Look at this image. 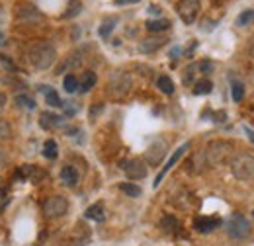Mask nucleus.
I'll use <instances>...</instances> for the list:
<instances>
[{"mask_svg": "<svg viewBox=\"0 0 254 246\" xmlns=\"http://www.w3.org/2000/svg\"><path fill=\"white\" fill-rule=\"evenodd\" d=\"M2 45H6V35L0 31V47H2Z\"/></svg>", "mask_w": 254, "mask_h": 246, "instance_id": "obj_41", "label": "nucleus"}, {"mask_svg": "<svg viewBox=\"0 0 254 246\" xmlns=\"http://www.w3.org/2000/svg\"><path fill=\"white\" fill-rule=\"evenodd\" d=\"M43 156L49 158V160H55L59 156V147H57V143L53 139H49V141L43 143Z\"/></svg>", "mask_w": 254, "mask_h": 246, "instance_id": "obj_21", "label": "nucleus"}, {"mask_svg": "<svg viewBox=\"0 0 254 246\" xmlns=\"http://www.w3.org/2000/svg\"><path fill=\"white\" fill-rule=\"evenodd\" d=\"M166 149H168V145H166V141H162V139H157L149 149H147V160H149V164L151 166H157L160 160L164 158V154H166Z\"/></svg>", "mask_w": 254, "mask_h": 246, "instance_id": "obj_10", "label": "nucleus"}, {"mask_svg": "<svg viewBox=\"0 0 254 246\" xmlns=\"http://www.w3.org/2000/svg\"><path fill=\"white\" fill-rule=\"evenodd\" d=\"M57 59V51L47 41H37L28 49V61L35 70H47Z\"/></svg>", "mask_w": 254, "mask_h": 246, "instance_id": "obj_1", "label": "nucleus"}, {"mask_svg": "<svg viewBox=\"0 0 254 246\" xmlns=\"http://www.w3.org/2000/svg\"><path fill=\"white\" fill-rule=\"evenodd\" d=\"M231 96L235 102H241L245 98V84L241 80H233L231 82Z\"/></svg>", "mask_w": 254, "mask_h": 246, "instance_id": "obj_24", "label": "nucleus"}, {"mask_svg": "<svg viewBox=\"0 0 254 246\" xmlns=\"http://www.w3.org/2000/svg\"><path fill=\"white\" fill-rule=\"evenodd\" d=\"M8 203H10V193H8V189H2L0 187V213L6 209Z\"/></svg>", "mask_w": 254, "mask_h": 246, "instance_id": "obj_31", "label": "nucleus"}, {"mask_svg": "<svg viewBox=\"0 0 254 246\" xmlns=\"http://www.w3.org/2000/svg\"><path fill=\"white\" fill-rule=\"evenodd\" d=\"M178 219L174 215H164L160 219V229L162 231H166V233H176L178 231Z\"/></svg>", "mask_w": 254, "mask_h": 246, "instance_id": "obj_19", "label": "nucleus"}, {"mask_svg": "<svg viewBox=\"0 0 254 246\" xmlns=\"http://www.w3.org/2000/svg\"><path fill=\"white\" fill-rule=\"evenodd\" d=\"M199 8H201L199 0H180L178 6H176L178 16L182 18L184 24H193L195 22V18L199 14Z\"/></svg>", "mask_w": 254, "mask_h": 246, "instance_id": "obj_7", "label": "nucleus"}, {"mask_svg": "<svg viewBox=\"0 0 254 246\" xmlns=\"http://www.w3.org/2000/svg\"><path fill=\"white\" fill-rule=\"evenodd\" d=\"M147 12H151V14L159 16V14H160V8H159V6H149V10H147Z\"/></svg>", "mask_w": 254, "mask_h": 246, "instance_id": "obj_38", "label": "nucleus"}, {"mask_svg": "<svg viewBox=\"0 0 254 246\" xmlns=\"http://www.w3.org/2000/svg\"><path fill=\"white\" fill-rule=\"evenodd\" d=\"M120 189L124 191V193H127L129 197H139L143 191H141V187L137 184H131V182H122L120 184Z\"/></svg>", "mask_w": 254, "mask_h": 246, "instance_id": "obj_26", "label": "nucleus"}, {"mask_svg": "<svg viewBox=\"0 0 254 246\" xmlns=\"http://www.w3.org/2000/svg\"><path fill=\"white\" fill-rule=\"evenodd\" d=\"M157 86H159L160 92H164V94H172V92H174V82H172V80H170V76H166V74L159 76V80H157Z\"/></svg>", "mask_w": 254, "mask_h": 246, "instance_id": "obj_25", "label": "nucleus"}, {"mask_svg": "<svg viewBox=\"0 0 254 246\" xmlns=\"http://www.w3.org/2000/svg\"><path fill=\"white\" fill-rule=\"evenodd\" d=\"M61 180H63L66 185H76L78 184V172H76V168L74 166H63V170H61Z\"/></svg>", "mask_w": 254, "mask_h": 246, "instance_id": "obj_16", "label": "nucleus"}, {"mask_svg": "<svg viewBox=\"0 0 254 246\" xmlns=\"http://www.w3.org/2000/svg\"><path fill=\"white\" fill-rule=\"evenodd\" d=\"M188 149H190V143H184V145H182V147H178V149H176V151H174V153H172V156H170V158H168V162H166V164H164V168H162V170H160L159 172V176H157V178H155V187H159L160 185V182H162V178H164V176H166V174H168V172H170V168H172V166H174V164H176V162H178V160H180V158H182V154L186 153V151H188Z\"/></svg>", "mask_w": 254, "mask_h": 246, "instance_id": "obj_9", "label": "nucleus"}, {"mask_svg": "<svg viewBox=\"0 0 254 246\" xmlns=\"http://www.w3.org/2000/svg\"><path fill=\"white\" fill-rule=\"evenodd\" d=\"M18 176H22V178H30V180H33V182H37V180H41L45 174H43L37 166H30V164H26V166H20Z\"/></svg>", "mask_w": 254, "mask_h": 246, "instance_id": "obj_15", "label": "nucleus"}, {"mask_svg": "<svg viewBox=\"0 0 254 246\" xmlns=\"http://www.w3.org/2000/svg\"><path fill=\"white\" fill-rule=\"evenodd\" d=\"M6 162H8V158H6V154H4V151L0 149V168H2V166H4Z\"/></svg>", "mask_w": 254, "mask_h": 246, "instance_id": "obj_37", "label": "nucleus"}, {"mask_svg": "<svg viewBox=\"0 0 254 246\" xmlns=\"http://www.w3.org/2000/svg\"><path fill=\"white\" fill-rule=\"evenodd\" d=\"M233 154V145L227 141H211L203 153L207 166H219Z\"/></svg>", "mask_w": 254, "mask_h": 246, "instance_id": "obj_3", "label": "nucleus"}, {"mask_svg": "<svg viewBox=\"0 0 254 246\" xmlns=\"http://www.w3.org/2000/svg\"><path fill=\"white\" fill-rule=\"evenodd\" d=\"M195 68H197V64H190L186 70H184V84H191V80H193V72H195Z\"/></svg>", "mask_w": 254, "mask_h": 246, "instance_id": "obj_32", "label": "nucleus"}, {"mask_svg": "<svg viewBox=\"0 0 254 246\" xmlns=\"http://www.w3.org/2000/svg\"><path fill=\"white\" fill-rule=\"evenodd\" d=\"M162 45H164V39H162V37H149V39L141 41L139 51H141V53H153V51L160 49Z\"/></svg>", "mask_w": 254, "mask_h": 246, "instance_id": "obj_14", "label": "nucleus"}, {"mask_svg": "<svg viewBox=\"0 0 254 246\" xmlns=\"http://www.w3.org/2000/svg\"><path fill=\"white\" fill-rule=\"evenodd\" d=\"M219 225H221L219 217H197V219L193 221V229H195L197 233H201V235H207V233L215 231Z\"/></svg>", "mask_w": 254, "mask_h": 246, "instance_id": "obj_11", "label": "nucleus"}, {"mask_svg": "<svg viewBox=\"0 0 254 246\" xmlns=\"http://www.w3.org/2000/svg\"><path fill=\"white\" fill-rule=\"evenodd\" d=\"M131 88V78L127 72H114L112 78H110V84H108V90L114 98H122L126 96Z\"/></svg>", "mask_w": 254, "mask_h": 246, "instance_id": "obj_6", "label": "nucleus"}, {"mask_svg": "<svg viewBox=\"0 0 254 246\" xmlns=\"http://www.w3.org/2000/svg\"><path fill=\"white\" fill-rule=\"evenodd\" d=\"M10 135H12V129H10L8 122L0 118V141H6V139H10Z\"/></svg>", "mask_w": 254, "mask_h": 246, "instance_id": "obj_30", "label": "nucleus"}, {"mask_svg": "<svg viewBox=\"0 0 254 246\" xmlns=\"http://www.w3.org/2000/svg\"><path fill=\"white\" fill-rule=\"evenodd\" d=\"M231 172L241 182H253L254 180V156L249 153L237 154L231 160Z\"/></svg>", "mask_w": 254, "mask_h": 246, "instance_id": "obj_2", "label": "nucleus"}, {"mask_svg": "<svg viewBox=\"0 0 254 246\" xmlns=\"http://www.w3.org/2000/svg\"><path fill=\"white\" fill-rule=\"evenodd\" d=\"M4 104H6V96H4V94H0V110L4 108Z\"/></svg>", "mask_w": 254, "mask_h": 246, "instance_id": "obj_40", "label": "nucleus"}, {"mask_svg": "<svg viewBox=\"0 0 254 246\" xmlns=\"http://www.w3.org/2000/svg\"><path fill=\"white\" fill-rule=\"evenodd\" d=\"M170 26H172L170 20H164V18H160V20H147V24H145V28L149 31H166Z\"/></svg>", "mask_w": 254, "mask_h": 246, "instance_id": "obj_20", "label": "nucleus"}, {"mask_svg": "<svg viewBox=\"0 0 254 246\" xmlns=\"http://www.w3.org/2000/svg\"><path fill=\"white\" fill-rule=\"evenodd\" d=\"M16 104H18L20 108H26V110H35V100H32V98L26 96V94L16 96Z\"/></svg>", "mask_w": 254, "mask_h": 246, "instance_id": "obj_29", "label": "nucleus"}, {"mask_svg": "<svg viewBox=\"0 0 254 246\" xmlns=\"http://www.w3.org/2000/svg\"><path fill=\"white\" fill-rule=\"evenodd\" d=\"M227 235L235 241H243L251 235V223L241 213H233L227 221Z\"/></svg>", "mask_w": 254, "mask_h": 246, "instance_id": "obj_4", "label": "nucleus"}, {"mask_svg": "<svg viewBox=\"0 0 254 246\" xmlns=\"http://www.w3.org/2000/svg\"><path fill=\"white\" fill-rule=\"evenodd\" d=\"M0 185H2V178H0Z\"/></svg>", "mask_w": 254, "mask_h": 246, "instance_id": "obj_42", "label": "nucleus"}, {"mask_svg": "<svg viewBox=\"0 0 254 246\" xmlns=\"http://www.w3.org/2000/svg\"><path fill=\"white\" fill-rule=\"evenodd\" d=\"M96 80H98V78H96L94 72H92V70H86V72L82 74V80L78 82V90L86 94L88 90H92V88H94Z\"/></svg>", "mask_w": 254, "mask_h": 246, "instance_id": "obj_17", "label": "nucleus"}, {"mask_svg": "<svg viewBox=\"0 0 254 246\" xmlns=\"http://www.w3.org/2000/svg\"><path fill=\"white\" fill-rule=\"evenodd\" d=\"M211 90H213V82L207 80V78H203V80H199V82L193 84V94L195 96H205V94H209Z\"/></svg>", "mask_w": 254, "mask_h": 246, "instance_id": "obj_22", "label": "nucleus"}, {"mask_svg": "<svg viewBox=\"0 0 254 246\" xmlns=\"http://www.w3.org/2000/svg\"><path fill=\"white\" fill-rule=\"evenodd\" d=\"M63 88L68 94H74L78 90V78H76L74 74H66L63 80Z\"/></svg>", "mask_w": 254, "mask_h": 246, "instance_id": "obj_27", "label": "nucleus"}, {"mask_svg": "<svg viewBox=\"0 0 254 246\" xmlns=\"http://www.w3.org/2000/svg\"><path fill=\"white\" fill-rule=\"evenodd\" d=\"M39 92L45 96V102H47L49 106H53V108H63V102H61L59 94L55 92L51 86H47V84H41V86H39Z\"/></svg>", "mask_w": 254, "mask_h": 246, "instance_id": "obj_13", "label": "nucleus"}, {"mask_svg": "<svg viewBox=\"0 0 254 246\" xmlns=\"http://www.w3.org/2000/svg\"><path fill=\"white\" fill-rule=\"evenodd\" d=\"M201 72H205V74H209L211 70H213V62H209V61H203V62H199V66H197Z\"/></svg>", "mask_w": 254, "mask_h": 246, "instance_id": "obj_35", "label": "nucleus"}, {"mask_svg": "<svg viewBox=\"0 0 254 246\" xmlns=\"http://www.w3.org/2000/svg\"><path fill=\"white\" fill-rule=\"evenodd\" d=\"M137 2H141V0H116V4H118V6H126V4H137Z\"/></svg>", "mask_w": 254, "mask_h": 246, "instance_id": "obj_36", "label": "nucleus"}, {"mask_svg": "<svg viewBox=\"0 0 254 246\" xmlns=\"http://www.w3.org/2000/svg\"><path fill=\"white\" fill-rule=\"evenodd\" d=\"M254 22V10H245L241 16H239V20H237V26H241V28H247V26H251Z\"/></svg>", "mask_w": 254, "mask_h": 246, "instance_id": "obj_28", "label": "nucleus"}, {"mask_svg": "<svg viewBox=\"0 0 254 246\" xmlns=\"http://www.w3.org/2000/svg\"><path fill=\"white\" fill-rule=\"evenodd\" d=\"M68 211V201L64 199L63 195H51L49 199H45L43 203V213L49 219H57L63 217Z\"/></svg>", "mask_w": 254, "mask_h": 246, "instance_id": "obj_5", "label": "nucleus"}, {"mask_svg": "<svg viewBox=\"0 0 254 246\" xmlns=\"http://www.w3.org/2000/svg\"><path fill=\"white\" fill-rule=\"evenodd\" d=\"M63 123H64V118L53 114V112H43V114L39 116V125H41L43 129H55V127H61Z\"/></svg>", "mask_w": 254, "mask_h": 246, "instance_id": "obj_12", "label": "nucleus"}, {"mask_svg": "<svg viewBox=\"0 0 254 246\" xmlns=\"http://www.w3.org/2000/svg\"><path fill=\"white\" fill-rule=\"evenodd\" d=\"M245 133L249 135V139H251V141H253V143H254V131H253V129H249V127H245Z\"/></svg>", "mask_w": 254, "mask_h": 246, "instance_id": "obj_39", "label": "nucleus"}, {"mask_svg": "<svg viewBox=\"0 0 254 246\" xmlns=\"http://www.w3.org/2000/svg\"><path fill=\"white\" fill-rule=\"evenodd\" d=\"M84 217H86V219H92V221H98V223H102V221H104V205H102V203H94V205H90V207L84 211Z\"/></svg>", "mask_w": 254, "mask_h": 246, "instance_id": "obj_18", "label": "nucleus"}, {"mask_svg": "<svg viewBox=\"0 0 254 246\" xmlns=\"http://www.w3.org/2000/svg\"><path fill=\"white\" fill-rule=\"evenodd\" d=\"M118 26V18H108V20H104L102 22V26H100V37H110V33L114 31V28Z\"/></svg>", "mask_w": 254, "mask_h": 246, "instance_id": "obj_23", "label": "nucleus"}, {"mask_svg": "<svg viewBox=\"0 0 254 246\" xmlns=\"http://www.w3.org/2000/svg\"><path fill=\"white\" fill-rule=\"evenodd\" d=\"M124 170L129 180H143L147 176V164L141 158H131L124 162Z\"/></svg>", "mask_w": 254, "mask_h": 246, "instance_id": "obj_8", "label": "nucleus"}, {"mask_svg": "<svg viewBox=\"0 0 254 246\" xmlns=\"http://www.w3.org/2000/svg\"><path fill=\"white\" fill-rule=\"evenodd\" d=\"M80 2H74L72 6H68V10H66V14H64V18H72V16H76V14H80Z\"/></svg>", "mask_w": 254, "mask_h": 246, "instance_id": "obj_33", "label": "nucleus"}, {"mask_svg": "<svg viewBox=\"0 0 254 246\" xmlns=\"http://www.w3.org/2000/svg\"><path fill=\"white\" fill-rule=\"evenodd\" d=\"M0 62H2V66H4L6 70H16V66H14V62L10 61V57H6V55H0Z\"/></svg>", "mask_w": 254, "mask_h": 246, "instance_id": "obj_34", "label": "nucleus"}]
</instances>
